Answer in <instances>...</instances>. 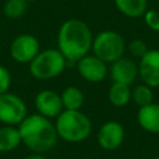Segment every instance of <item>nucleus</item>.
I'll use <instances>...</instances> for the list:
<instances>
[{"label": "nucleus", "mask_w": 159, "mask_h": 159, "mask_svg": "<svg viewBox=\"0 0 159 159\" xmlns=\"http://www.w3.org/2000/svg\"><path fill=\"white\" fill-rule=\"evenodd\" d=\"M137 75H138V67L132 60L120 57L117 61L112 62L111 77L113 82L130 84L137 78Z\"/></svg>", "instance_id": "obj_12"}, {"label": "nucleus", "mask_w": 159, "mask_h": 159, "mask_svg": "<svg viewBox=\"0 0 159 159\" xmlns=\"http://www.w3.org/2000/svg\"><path fill=\"white\" fill-rule=\"evenodd\" d=\"M93 36L88 25L78 19L66 20L57 34V48L67 62H77L88 55L92 48Z\"/></svg>", "instance_id": "obj_1"}, {"label": "nucleus", "mask_w": 159, "mask_h": 159, "mask_svg": "<svg viewBox=\"0 0 159 159\" xmlns=\"http://www.w3.org/2000/svg\"><path fill=\"white\" fill-rule=\"evenodd\" d=\"M40 52V42L31 34H21L10 45V55L19 63H30Z\"/></svg>", "instance_id": "obj_7"}, {"label": "nucleus", "mask_w": 159, "mask_h": 159, "mask_svg": "<svg viewBox=\"0 0 159 159\" xmlns=\"http://www.w3.org/2000/svg\"><path fill=\"white\" fill-rule=\"evenodd\" d=\"M25 159H46L43 155H41V154H39V153H35V154H31V155H29V157H26Z\"/></svg>", "instance_id": "obj_23"}, {"label": "nucleus", "mask_w": 159, "mask_h": 159, "mask_svg": "<svg viewBox=\"0 0 159 159\" xmlns=\"http://www.w3.org/2000/svg\"><path fill=\"white\" fill-rule=\"evenodd\" d=\"M27 10V1L25 0H7L4 4V15L7 19H19Z\"/></svg>", "instance_id": "obj_18"}, {"label": "nucleus", "mask_w": 159, "mask_h": 159, "mask_svg": "<svg viewBox=\"0 0 159 159\" xmlns=\"http://www.w3.org/2000/svg\"><path fill=\"white\" fill-rule=\"evenodd\" d=\"M67 66V60L58 48H47L40 51L29 63L32 77L37 80H52L60 76Z\"/></svg>", "instance_id": "obj_4"}, {"label": "nucleus", "mask_w": 159, "mask_h": 159, "mask_svg": "<svg viewBox=\"0 0 159 159\" xmlns=\"http://www.w3.org/2000/svg\"><path fill=\"white\" fill-rule=\"evenodd\" d=\"M21 143L34 153H46L57 143V132L50 118L40 113L30 114L19 124Z\"/></svg>", "instance_id": "obj_2"}, {"label": "nucleus", "mask_w": 159, "mask_h": 159, "mask_svg": "<svg viewBox=\"0 0 159 159\" xmlns=\"http://www.w3.org/2000/svg\"><path fill=\"white\" fill-rule=\"evenodd\" d=\"M21 144V137L19 128L6 124L0 127V152L7 153L16 149Z\"/></svg>", "instance_id": "obj_14"}, {"label": "nucleus", "mask_w": 159, "mask_h": 159, "mask_svg": "<svg viewBox=\"0 0 159 159\" xmlns=\"http://www.w3.org/2000/svg\"><path fill=\"white\" fill-rule=\"evenodd\" d=\"M132 98V91L129 84L113 82L108 91V99L114 107H124Z\"/></svg>", "instance_id": "obj_16"}, {"label": "nucleus", "mask_w": 159, "mask_h": 159, "mask_svg": "<svg viewBox=\"0 0 159 159\" xmlns=\"http://www.w3.org/2000/svg\"><path fill=\"white\" fill-rule=\"evenodd\" d=\"M25 1H27V2L30 1V2H31V1H35V0H25Z\"/></svg>", "instance_id": "obj_24"}, {"label": "nucleus", "mask_w": 159, "mask_h": 159, "mask_svg": "<svg viewBox=\"0 0 159 159\" xmlns=\"http://www.w3.org/2000/svg\"><path fill=\"white\" fill-rule=\"evenodd\" d=\"M27 116V107L22 98L11 92L0 94V122L4 124H20Z\"/></svg>", "instance_id": "obj_6"}, {"label": "nucleus", "mask_w": 159, "mask_h": 159, "mask_svg": "<svg viewBox=\"0 0 159 159\" xmlns=\"http://www.w3.org/2000/svg\"><path fill=\"white\" fill-rule=\"evenodd\" d=\"M11 84V75L9 70L0 65V94L9 91Z\"/></svg>", "instance_id": "obj_20"}, {"label": "nucleus", "mask_w": 159, "mask_h": 159, "mask_svg": "<svg viewBox=\"0 0 159 159\" xmlns=\"http://www.w3.org/2000/svg\"><path fill=\"white\" fill-rule=\"evenodd\" d=\"M61 101L63 109H71V111H77L81 109L83 102H84V96L83 92L75 86H68L61 92Z\"/></svg>", "instance_id": "obj_15"}, {"label": "nucleus", "mask_w": 159, "mask_h": 159, "mask_svg": "<svg viewBox=\"0 0 159 159\" xmlns=\"http://www.w3.org/2000/svg\"><path fill=\"white\" fill-rule=\"evenodd\" d=\"M91 50L93 51L94 56H97L106 63H112L123 56L125 42L118 32L106 30L93 37Z\"/></svg>", "instance_id": "obj_5"}, {"label": "nucleus", "mask_w": 159, "mask_h": 159, "mask_svg": "<svg viewBox=\"0 0 159 159\" xmlns=\"http://www.w3.org/2000/svg\"><path fill=\"white\" fill-rule=\"evenodd\" d=\"M132 98L139 107L148 106L153 103V92L148 84H140L134 88L132 92Z\"/></svg>", "instance_id": "obj_19"}, {"label": "nucleus", "mask_w": 159, "mask_h": 159, "mask_svg": "<svg viewBox=\"0 0 159 159\" xmlns=\"http://www.w3.org/2000/svg\"><path fill=\"white\" fill-rule=\"evenodd\" d=\"M138 73L149 87H159V50H148L140 57Z\"/></svg>", "instance_id": "obj_9"}, {"label": "nucleus", "mask_w": 159, "mask_h": 159, "mask_svg": "<svg viewBox=\"0 0 159 159\" xmlns=\"http://www.w3.org/2000/svg\"><path fill=\"white\" fill-rule=\"evenodd\" d=\"M137 119L144 130L159 133V104L150 103L148 106L139 107Z\"/></svg>", "instance_id": "obj_13"}, {"label": "nucleus", "mask_w": 159, "mask_h": 159, "mask_svg": "<svg viewBox=\"0 0 159 159\" xmlns=\"http://www.w3.org/2000/svg\"><path fill=\"white\" fill-rule=\"evenodd\" d=\"M124 139V128L119 122L109 120L106 122L98 130L97 140L101 148L106 150L117 149Z\"/></svg>", "instance_id": "obj_11"}, {"label": "nucleus", "mask_w": 159, "mask_h": 159, "mask_svg": "<svg viewBox=\"0 0 159 159\" xmlns=\"http://www.w3.org/2000/svg\"><path fill=\"white\" fill-rule=\"evenodd\" d=\"M114 4L128 17H139L147 10V0H114Z\"/></svg>", "instance_id": "obj_17"}, {"label": "nucleus", "mask_w": 159, "mask_h": 159, "mask_svg": "<svg viewBox=\"0 0 159 159\" xmlns=\"http://www.w3.org/2000/svg\"><path fill=\"white\" fill-rule=\"evenodd\" d=\"M145 24L154 31H159V11L149 10L144 12Z\"/></svg>", "instance_id": "obj_21"}, {"label": "nucleus", "mask_w": 159, "mask_h": 159, "mask_svg": "<svg viewBox=\"0 0 159 159\" xmlns=\"http://www.w3.org/2000/svg\"><path fill=\"white\" fill-rule=\"evenodd\" d=\"M76 63L78 73L88 82H101L107 76V63L94 55H86Z\"/></svg>", "instance_id": "obj_8"}, {"label": "nucleus", "mask_w": 159, "mask_h": 159, "mask_svg": "<svg viewBox=\"0 0 159 159\" xmlns=\"http://www.w3.org/2000/svg\"><path fill=\"white\" fill-rule=\"evenodd\" d=\"M129 51H130V53L134 57H139L140 58L148 51V48H147V45H145L144 41H142V40H133L129 43Z\"/></svg>", "instance_id": "obj_22"}, {"label": "nucleus", "mask_w": 159, "mask_h": 159, "mask_svg": "<svg viewBox=\"0 0 159 159\" xmlns=\"http://www.w3.org/2000/svg\"><path fill=\"white\" fill-rule=\"evenodd\" d=\"M57 135L70 143H80L87 139L92 132L91 119L80 109H63L56 117Z\"/></svg>", "instance_id": "obj_3"}, {"label": "nucleus", "mask_w": 159, "mask_h": 159, "mask_svg": "<svg viewBox=\"0 0 159 159\" xmlns=\"http://www.w3.org/2000/svg\"><path fill=\"white\" fill-rule=\"evenodd\" d=\"M35 107L37 113L47 118H56L62 111L61 96L52 89H42L35 97Z\"/></svg>", "instance_id": "obj_10"}, {"label": "nucleus", "mask_w": 159, "mask_h": 159, "mask_svg": "<svg viewBox=\"0 0 159 159\" xmlns=\"http://www.w3.org/2000/svg\"><path fill=\"white\" fill-rule=\"evenodd\" d=\"M154 159H159V157H158V158H154Z\"/></svg>", "instance_id": "obj_25"}]
</instances>
